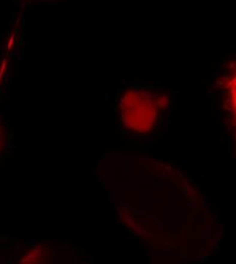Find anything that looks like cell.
<instances>
[{
	"instance_id": "1",
	"label": "cell",
	"mask_w": 236,
	"mask_h": 264,
	"mask_svg": "<svg viewBox=\"0 0 236 264\" xmlns=\"http://www.w3.org/2000/svg\"><path fill=\"white\" fill-rule=\"evenodd\" d=\"M119 112L125 128L146 133L156 124L158 105L150 91L138 88L128 89L120 99Z\"/></svg>"
},
{
	"instance_id": "3",
	"label": "cell",
	"mask_w": 236,
	"mask_h": 264,
	"mask_svg": "<svg viewBox=\"0 0 236 264\" xmlns=\"http://www.w3.org/2000/svg\"><path fill=\"white\" fill-rule=\"evenodd\" d=\"M4 142H5V131H4V127H3V124H2V121L1 119H0V155H1L2 152H3Z\"/></svg>"
},
{
	"instance_id": "2",
	"label": "cell",
	"mask_w": 236,
	"mask_h": 264,
	"mask_svg": "<svg viewBox=\"0 0 236 264\" xmlns=\"http://www.w3.org/2000/svg\"><path fill=\"white\" fill-rule=\"evenodd\" d=\"M228 106H229L230 113L232 115L233 123L236 127V67L232 71L231 75L226 84Z\"/></svg>"
}]
</instances>
